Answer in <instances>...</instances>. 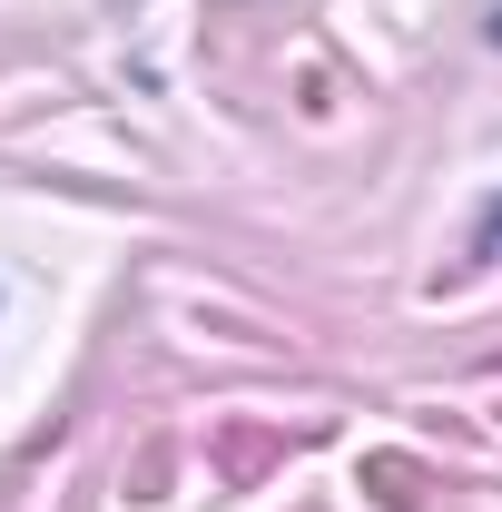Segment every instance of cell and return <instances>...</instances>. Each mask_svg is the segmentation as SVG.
<instances>
[{"label": "cell", "instance_id": "cell-1", "mask_svg": "<svg viewBox=\"0 0 502 512\" xmlns=\"http://www.w3.org/2000/svg\"><path fill=\"white\" fill-rule=\"evenodd\" d=\"M483 247H502V207H493V217H483Z\"/></svg>", "mask_w": 502, "mask_h": 512}]
</instances>
